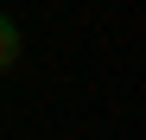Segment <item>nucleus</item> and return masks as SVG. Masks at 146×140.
<instances>
[{"instance_id": "1", "label": "nucleus", "mask_w": 146, "mask_h": 140, "mask_svg": "<svg viewBox=\"0 0 146 140\" xmlns=\"http://www.w3.org/2000/svg\"><path fill=\"white\" fill-rule=\"evenodd\" d=\"M19 51H26V38H19V26L0 13V70H13V64H19Z\"/></svg>"}]
</instances>
